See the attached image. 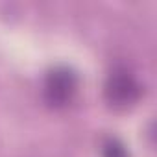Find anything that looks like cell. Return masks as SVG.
Returning <instances> with one entry per match:
<instances>
[{
    "mask_svg": "<svg viewBox=\"0 0 157 157\" xmlns=\"http://www.w3.org/2000/svg\"><path fill=\"white\" fill-rule=\"evenodd\" d=\"M104 157H128V153H126V148H124L118 140L111 139V140H107V142H105Z\"/></svg>",
    "mask_w": 157,
    "mask_h": 157,
    "instance_id": "obj_3",
    "label": "cell"
},
{
    "mask_svg": "<svg viewBox=\"0 0 157 157\" xmlns=\"http://www.w3.org/2000/svg\"><path fill=\"white\" fill-rule=\"evenodd\" d=\"M78 91V76L68 67H56L44 78L43 94L50 107L67 105Z\"/></svg>",
    "mask_w": 157,
    "mask_h": 157,
    "instance_id": "obj_2",
    "label": "cell"
},
{
    "mask_svg": "<svg viewBox=\"0 0 157 157\" xmlns=\"http://www.w3.org/2000/svg\"><path fill=\"white\" fill-rule=\"evenodd\" d=\"M105 102L115 109H126L140 98V85L128 68H115L104 85Z\"/></svg>",
    "mask_w": 157,
    "mask_h": 157,
    "instance_id": "obj_1",
    "label": "cell"
}]
</instances>
